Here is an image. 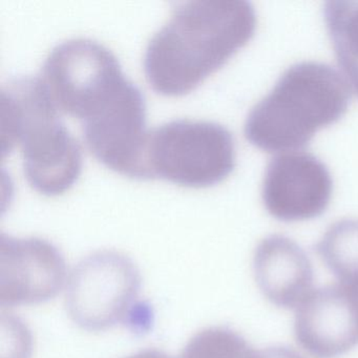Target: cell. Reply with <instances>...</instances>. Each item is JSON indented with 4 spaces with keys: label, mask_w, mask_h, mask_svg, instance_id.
<instances>
[{
    "label": "cell",
    "mask_w": 358,
    "mask_h": 358,
    "mask_svg": "<svg viewBox=\"0 0 358 358\" xmlns=\"http://www.w3.org/2000/svg\"><path fill=\"white\" fill-rule=\"evenodd\" d=\"M255 28V8L245 0L177 3L144 52L150 87L164 96L189 93L246 45Z\"/></svg>",
    "instance_id": "6da1fadb"
},
{
    "label": "cell",
    "mask_w": 358,
    "mask_h": 358,
    "mask_svg": "<svg viewBox=\"0 0 358 358\" xmlns=\"http://www.w3.org/2000/svg\"><path fill=\"white\" fill-rule=\"evenodd\" d=\"M234 166V140L225 127L213 121L176 119L148 131L142 180L209 187L226 179Z\"/></svg>",
    "instance_id": "5b68a950"
},
{
    "label": "cell",
    "mask_w": 358,
    "mask_h": 358,
    "mask_svg": "<svg viewBox=\"0 0 358 358\" xmlns=\"http://www.w3.org/2000/svg\"><path fill=\"white\" fill-rule=\"evenodd\" d=\"M315 250L338 282L358 280V220H341L331 225Z\"/></svg>",
    "instance_id": "4fadbf2b"
},
{
    "label": "cell",
    "mask_w": 358,
    "mask_h": 358,
    "mask_svg": "<svg viewBox=\"0 0 358 358\" xmlns=\"http://www.w3.org/2000/svg\"><path fill=\"white\" fill-rule=\"evenodd\" d=\"M332 190V178L320 159L299 150L282 152L266 169L264 205L278 221H307L326 211Z\"/></svg>",
    "instance_id": "ba28073f"
},
{
    "label": "cell",
    "mask_w": 358,
    "mask_h": 358,
    "mask_svg": "<svg viewBox=\"0 0 358 358\" xmlns=\"http://www.w3.org/2000/svg\"><path fill=\"white\" fill-rule=\"evenodd\" d=\"M253 271L264 296L280 308H297L313 291L314 271L307 253L280 234L267 236L257 245Z\"/></svg>",
    "instance_id": "8fae6325"
},
{
    "label": "cell",
    "mask_w": 358,
    "mask_h": 358,
    "mask_svg": "<svg viewBox=\"0 0 358 358\" xmlns=\"http://www.w3.org/2000/svg\"><path fill=\"white\" fill-rule=\"evenodd\" d=\"M350 100V85L332 66L313 62L294 64L249 113L245 136L265 152H297L320 129L341 120Z\"/></svg>",
    "instance_id": "3957f363"
},
{
    "label": "cell",
    "mask_w": 358,
    "mask_h": 358,
    "mask_svg": "<svg viewBox=\"0 0 358 358\" xmlns=\"http://www.w3.org/2000/svg\"><path fill=\"white\" fill-rule=\"evenodd\" d=\"M297 343L315 358H335L358 345V280L320 287L296 308Z\"/></svg>",
    "instance_id": "9c48e42d"
},
{
    "label": "cell",
    "mask_w": 358,
    "mask_h": 358,
    "mask_svg": "<svg viewBox=\"0 0 358 358\" xmlns=\"http://www.w3.org/2000/svg\"><path fill=\"white\" fill-rule=\"evenodd\" d=\"M3 307L47 303L64 287L66 261L57 247L39 238L0 236Z\"/></svg>",
    "instance_id": "30bf717a"
},
{
    "label": "cell",
    "mask_w": 358,
    "mask_h": 358,
    "mask_svg": "<svg viewBox=\"0 0 358 358\" xmlns=\"http://www.w3.org/2000/svg\"><path fill=\"white\" fill-rule=\"evenodd\" d=\"M257 358H305L303 355L288 347H271L259 351Z\"/></svg>",
    "instance_id": "9a60e30c"
},
{
    "label": "cell",
    "mask_w": 358,
    "mask_h": 358,
    "mask_svg": "<svg viewBox=\"0 0 358 358\" xmlns=\"http://www.w3.org/2000/svg\"><path fill=\"white\" fill-rule=\"evenodd\" d=\"M39 76L11 77L0 90V143L5 157L20 146L29 185L45 196L71 187L81 171V152Z\"/></svg>",
    "instance_id": "7a4b0ae2"
},
{
    "label": "cell",
    "mask_w": 358,
    "mask_h": 358,
    "mask_svg": "<svg viewBox=\"0 0 358 358\" xmlns=\"http://www.w3.org/2000/svg\"><path fill=\"white\" fill-rule=\"evenodd\" d=\"M324 13L337 62L358 96V0L328 1Z\"/></svg>",
    "instance_id": "7c38bea8"
},
{
    "label": "cell",
    "mask_w": 358,
    "mask_h": 358,
    "mask_svg": "<svg viewBox=\"0 0 358 358\" xmlns=\"http://www.w3.org/2000/svg\"><path fill=\"white\" fill-rule=\"evenodd\" d=\"M127 358H171L165 352L157 349H146L133 354Z\"/></svg>",
    "instance_id": "2e32d148"
},
{
    "label": "cell",
    "mask_w": 358,
    "mask_h": 358,
    "mask_svg": "<svg viewBox=\"0 0 358 358\" xmlns=\"http://www.w3.org/2000/svg\"><path fill=\"white\" fill-rule=\"evenodd\" d=\"M259 351L236 331L210 327L194 334L179 358H257Z\"/></svg>",
    "instance_id": "5bb4252c"
},
{
    "label": "cell",
    "mask_w": 358,
    "mask_h": 358,
    "mask_svg": "<svg viewBox=\"0 0 358 358\" xmlns=\"http://www.w3.org/2000/svg\"><path fill=\"white\" fill-rule=\"evenodd\" d=\"M142 278L123 253L102 250L81 259L69 276L66 307L79 328L101 332L123 326L134 332L150 329V306L139 301Z\"/></svg>",
    "instance_id": "277c9868"
},
{
    "label": "cell",
    "mask_w": 358,
    "mask_h": 358,
    "mask_svg": "<svg viewBox=\"0 0 358 358\" xmlns=\"http://www.w3.org/2000/svg\"><path fill=\"white\" fill-rule=\"evenodd\" d=\"M39 77L58 110L80 121L106 103L127 79L112 51L90 38L57 43Z\"/></svg>",
    "instance_id": "8992f818"
},
{
    "label": "cell",
    "mask_w": 358,
    "mask_h": 358,
    "mask_svg": "<svg viewBox=\"0 0 358 358\" xmlns=\"http://www.w3.org/2000/svg\"><path fill=\"white\" fill-rule=\"evenodd\" d=\"M80 123L83 141L100 163L142 180L148 131L145 98L136 83L127 79L103 110Z\"/></svg>",
    "instance_id": "52a82bcc"
}]
</instances>
